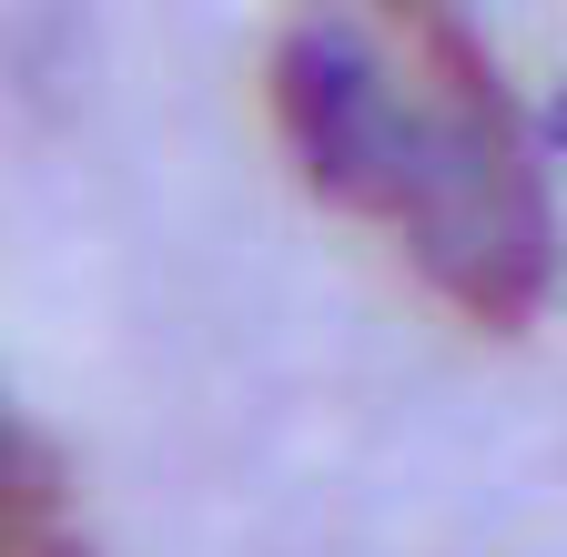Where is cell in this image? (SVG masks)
I'll list each match as a JSON object with an SVG mask.
<instances>
[{
  "instance_id": "277c9868",
  "label": "cell",
  "mask_w": 567,
  "mask_h": 557,
  "mask_svg": "<svg viewBox=\"0 0 567 557\" xmlns=\"http://www.w3.org/2000/svg\"><path fill=\"white\" fill-rule=\"evenodd\" d=\"M557 143H567V102H557Z\"/></svg>"
},
{
  "instance_id": "6da1fadb",
  "label": "cell",
  "mask_w": 567,
  "mask_h": 557,
  "mask_svg": "<svg viewBox=\"0 0 567 557\" xmlns=\"http://www.w3.org/2000/svg\"><path fill=\"white\" fill-rule=\"evenodd\" d=\"M375 11L415 61V143L385 224L436 305L486 334H517L557 295V203L537 132L466 0H375Z\"/></svg>"
},
{
  "instance_id": "7a4b0ae2",
  "label": "cell",
  "mask_w": 567,
  "mask_h": 557,
  "mask_svg": "<svg viewBox=\"0 0 567 557\" xmlns=\"http://www.w3.org/2000/svg\"><path fill=\"white\" fill-rule=\"evenodd\" d=\"M264 102H274V143L295 163V183L334 214H395L405 143H415V61L385 21L315 0L274 31L264 61Z\"/></svg>"
},
{
  "instance_id": "3957f363",
  "label": "cell",
  "mask_w": 567,
  "mask_h": 557,
  "mask_svg": "<svg viewBox=\"0 0 567 557\" xmlns=\"http://www.w3.org/2000/svg\"><path fill=\"white\" fill-rule=\"evenodd\" d=\"M0 557H92V537L71 527V476L21 426L11 385H0Z\"/></svg>"
}]
</instances>
